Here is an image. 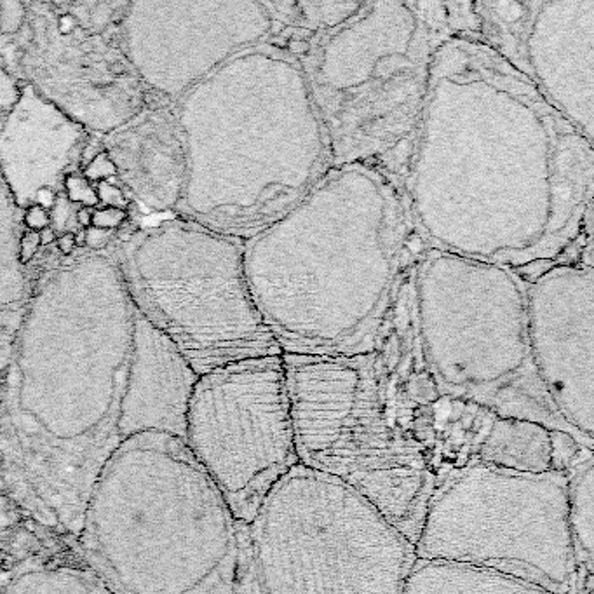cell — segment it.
I'll return each mask as SVG.
<instances>
[{"mask_svg": "<svg viewBox=\"0 0 594 594\" xmlns=\"http://www.w3.org/2000/svg\"><path fill=\"white\" fill-rule=\"evenodd\" d=\"M594 150L478 35L438 47L403 187L431 247L511 271L591 232Z\"/></svg>", "mask_w": 594, "mask_h": 594, "instance_id": "1", "label": "cell"}, {"mask_svg": "<svg viewBox=\"0 0 594 594\" xmlns=\"http://www.w3.org/2000/svg\"><path fill=\"white\" fill-rule=\"evenodd\" d=\"M199 375L136 303L135 321L73 303L21 337L2 441L40 521L79 532L91 488L124 443L145 432L185 439Z\"/></svg>", "mask_w": 594, "mask_h": 594, "instance_id": "2", "label": "cell"}, {"mask_svg": "<svg viewBox=\"0 0 594 594\" xmlns=\"http://www.w3.org/2000/svg\"><path fill=\"white\" fill-rule=\"evenodd\" d=\"M404 187L370 162L337 164L243 243L244 272L282 354H373L411 229Z\"/></svg>", "mask_w": 594, "mask_h": 594, "instance_id": "3", "label": "cell"}, {"mask_svg": "<svg viewBox=\"0 0 594 594\" xmlns=\"http://www.w3.org/2000/svg\"><path fill=\"white\" fill-rule=\"evenodd\" d=\"M192 222L246 241L295 208L333 166L298 58L271 37L180 98Z\"/></svg>", "mask_w": 594, "mask_h": 594, "instance_id": "4", "label": "cell"}, {"mask_svg": "<svg viewBox=\"0 0 594 594\" xmlns=\"http://www.w3.org/2000/svg\"><path fill=\"white\" fill-rule=\"evenodd\" d=\"M75 537L112 594H237L239 523L180 436L124 443L94 481Z\"/></svg>", "mask_w": 594, "mask_h": 594, "instance_id": "5", "label": "cell"}, {"mask_svg": "<svg viewBox=\"0 0 594 594\" xmlns=\"http://www.w3.org/2000/svg\"><path fill=\"white\" fill-rule=\"evenodd\" d=\"M474 2H361L344 23L282 40L298 58L333 166L370 162L403 183L434 52L480 30Z\"/></svg>", "mask_w": 594, "mask_h": 594, "instance_id": "6", "label": "cell"}, {"mask_svg": "<svg viewBox=\"0 0 594 594\" xmlns=\"http://www.w3.org/2000/svg\"><path fill=\"white\" fill-rule=\"evenodd\" d=\"M413 288L418 349L439 394L579 443L537 375L515 271L429 247Z\"/></svg>", "mask_w": 594, "mask_h": 594, "instance_id": "7", "label": "cell"}, {"mask_svg": "<svg viewBox=\"0 0 594 594\" xmlns=\"http://www.w3.org/2000/svg\"><path fill=\"white\" fill-rule=\"evenodd\" d=\"M415 560L375 505L298 464L239 525L237 594H404Z\"/></svg>", "mask_w": 594, "mask_h": 594, "instance_id": "8", "label": "cell"}, {"mask_svg": "<svg viewBox=\"0 0 594 594\" xmlns=\"http://www.w3.org/2000/svg\"><path fill=\"white\" fill-rule=\"evenodd\" d=\"M281 358L300 464L354 490L415 544L436 476L390 417L375 352Z\"/></svg>", "mask_w": 594, "mask_h": 594, "instance_id": "9", "label": "cell"}, {"mask_svg": "<svg viewBox=\"0 0 594 594\" xmlns=\"http://www.w3.org/2000/svg\"><path fill=\"white\" fill-rule=\"evenodd\" d=\"M415 554L572 594L579 568L568 526L567 473L476 466L445 474L429 498Z\"/></svg>", "mask_w": 594, "mask_h": 594, "instance_id": "10", "label": "cell"}, {"mask_svg": "<svg viewBox=\"0 0 594 594\" xmlns=\"http://www.w3.org/2000/svg\"><path fill=\"white\" fill-rule=\"evenodd\" d=\"M243 243L190 220L150 229L132 247L136 286L197 375L282 356L251 296Z\"/></svg>", "mask_w": 594, "mask_h": 594, "instance_id": "11", "label": "cell"}, {"mask_svg": "<svg viewBox=\"0 0 594 594\" xmlns=\"http://www.w3.org/2000/svg\"><path fill=\"white\" fill-rule=\"evenodd\" d=\"M185 441L239 525L300 460L281 356L244 359L199 375Z\"/></svg>", "mask_w": 594, "mask_h": 594, "instance_id": "12", "label": "cell"}, {"mask_svg": "<svg viewBox=\"0 0 594 594\" xmlns=\"http://www.w3.org/2000/svg\"><path fill=\"white\" fill-rule=\"evenodd\" d=\"M272 33L264 2H135L122 23V51L150 87L180 98Z\"/></svg>", "mask_w": 594, "mask_h": 594, "instance_id": "13", "label": "cell"}, {"mask_svg": "<svg viewBox=\"0 0 594 594\" xmlns=\"http://www.w3.org/2000/svg\"><path fill=\"white\" fill-rule=\"evenodd\" d=\"M480 37L589 142L594 138V0L474 2Z\"/></svg>", "mask_w": 594, "mask_h": 594, "instance_id": "14", "label": "cell"}, {"mask_svg": "<svg viewBox=\"0 0 594 594\" xmlns=\"http://www.w3.org/2000/svg\"><path fill=\"white\" fill-rule=\"evenodd\" d=\"M528 344L554 408L584 448L594 439V267L563 258L525 284Z\"/></svg>", "mask_w": 594, "mask_h": 594, "instance_id": "15", "label": "cell"}, {"mask_svg": "<svg viewBox=\"0 0 594 594\" xmlns=\"http://www.w3.org/2000/svg\"><path fill=\"white\" fill-rule=\"evenodd\" d=\"M80 122L42 96L31 84L0 128V178L16 208L26 211L40 190L59 194L89 142Z\"/></svg>", "mask_w": 594, "mask_h": 594, "instance_id": "16", "label": "cell"}, {"mask_svg": "<svg viewBox=\"0 0 594 594\" xmlns=\"http://www.w3.org/2000/svg\"><path fill=\"white\" fill-rule=\"evenodd\" d=\"M105 152L129 194L150 211L178 208L187 183V152L176 112L143 110L105 136Z\"/></svg>", "mask_w": 594, "mask_h": 594, "instance_id": "17", "label": "cell"}, {"mask_svg": "<svg viewBox=\"0 0 594 594\" xmlns=\"http://www.w3.org/2000/svg\"><path fill=\"white\" fill-rule=\"evenodd\" d=\"M404 594H554L488 568L448 561L415 560ZM574 594V593H572Z\"/></svg>", "mask_w": 594, "mask_h": 594, "instance_id": "18", "label": "cell"}, {"mask_svg": "<svg viewBox=\"0 0 594 594\" xmlns=\"http://www.w3.org/2000/svg\"><path fill=\"white\" fill-rule=\"evenodd\" d=\"M0 594H112L93 570L58 560H26Z\"/></svg>", "mask_w": 594, "mask_h": 594, "instance_id": "19", "label": "cell"}, {"mask_svg": "<svg viewBox=\"0 0 594 594\" xmlns=\"http://www.w3.org/2000/svg\"><path fill=\"white\" fill-rule=\"evenodd\" d=\"M568 526L577 568L593 574L594 553V462L588 452L567 471Z\"/></svg>", "mask_w": 594, "mask_h": 594, "instance_id": "20", "label": "cell"}, {"mask_svg": "<svg viewBox=\"0 0 594 594\" xmlns=\"http://www.w3.org/2000/svg\"><path fill=\"white\" fill-rule=\"evenodd\" d=\"M63 188H65V197L72 204H82V208H94L100 204V199L96 195V188L93 183L86 180L82 174L72 173L63 180Z\"/></svg>", "mask_w": 594, "mask_h": 594, "instance_id": "21", "label": "cell"}, {"mask_svg": "<svg viewBox=\"0 0 594 594\" xmlns=\"http://www.w3.org/2000/svg\"><path fill=\"white\" fill-rule=\"evenodd\" d=\"M82 176L89 183H93V181L94 183H101V181H112V178L117 176V169H115L108 153L101 150L86 164V167L82 169Z\"/></svg>", "mask_w": 594, "mask_h": 594, "instance_id": "22", "label": "cell"}, {"mask_svg": "<svg viewBox=\"0 0 594 594\" xmlns=\"http://www.w3.org/2000/svg\"><path fill=\"white\" fill-rule=\"evenodd\" d=\"M0 31L16 33L24 21V7L21 2H6L0 6Z\"/></svg>", "mask_w": 594, "mask_h": 594, "instance_id": "23", "label": "cell"}, {"mask_svg": "<svg viewBox=\"0 0 594 594\" xmlns=\"http://www.w3.org/2000/svg\"><path fill=\"white\" fill-rule=\"evenodd\" d=\"M96 195L100 202H103L108 208H119L125 211V208L129 206V197L125 195V192L119 185L112 183V181L96 183Z\"/></svg>", "mask_w": 594, "mask_h": 594, "instance_id": "24", "label": "cell"}, {"mask_svg": "<svg viewBox=\"0 0 594 594\" xmlns=\"http://www.w3.org/2000/svg\"><path fill=\"white\" fill-rule=\"evenodd\" d=\"M125 220H128V211L105 206V208L93 211V222H91V227H96V229L110 232V230L121 227Z\"/></svg>", "mask_w": 594, "mask_h": 594, "instance_id": "25", "label": "cell"}, {"mask_svg": "<svg viewBox=\"0 0 594 594\" xmlns=\"http://www.w3.org/2000/svg\"><path fill=\"white\" fill-rule=\"evenodd\" d=\"M72 209V202H70L65 195H58V197H56L54 204H52L51 208V213H49L52 223L51 229L54 230V232L65 230L66 227H68L70 220L75 218V213H73Z\"/></svg>", "mask_w": 594, "mask_h": 594, "instance_id": "26", "label": "cell"}, {"mask_svg": "<svg viewBox=\"0 0 594 594\" xmlns=\"http://www.w3.org/2000/svg\"><path fill=\"white\" fill-rule=\"evenodd\" d=\"M38 246H40L38 232H31V230H26V232L21 236L20 247H17V260H20V264L26 265L28 261L33 260L35 254H37V251H38Z\"/></svg>", "mask_w": 594, "mask_h": 594, "instance_id": "27", "label": "cell"}, {"mask_svg": "<svg viewBox=\"0 0 594 594\" xmlns=\"http://www.w3.org/2000/svg\"><path fill=\"white\" fill-rule=\"evenodd\" d=\"M24 223L31 232H40V230L51 227V216H49L47 209L33 204L24 211Z\"/></svg>", "mask_w": 594, "mask_h": 594, "instance_id": "28", "label": "cell"}, {"mask_svg": "<svg viewBox=\"0 0 594 594\" xmlns=\"http://www.w3.org/2000/svg\"><path fill=\"white\" fill-rule=\"evenodd\" d=\"M108 239H110V234L107 230L96 229V227H89V229L84 230V243L89 250L100 251L107 246Z\"/></svg>", "mask_w": 594, "mask_h": 594, "instance_id": "29", "label": "cell"}, {"mask_svg": "<svg viewBox=\"0 0 594 594\" xmlns=\"http://www.w3.org/2000/svg\"><path fill=\"white\" fill-rule=\"evenodd\" d=\"M56 243H58V250L61 251L63 254H72L77 246V236L73 232H63L61 236L56 239Z\"/></svg>", "mask_w": 594, "mask_h": 594, "instance_id": "30", "label": "cell"}, {"mask_svg": "<svg viewBox=\"0 0 594 594\" xmlns=\"http://www.w3.org/2000/svg\"><path fill=\"white\" fill-rule=\"evenodd\" d=\"M59 194H56V192L49 190V188H44V190H40L37 194V197H35V204L40 206V208L49 209L52 208V204H54L56 197H58Z\"/></svg>", "mask_w": 594, "mask_h": 594, "instance_id": "31", "label": "cell"}, {"mask_svg": "<svg viewBox=\"0 0 594 594\" xmlns=\"http://www.w3.org/2000/svg\"><path fill=\"white\" fill-rule=\"evenodd\" d=\"M75 222L84 229H89L93 222V211L89 208H80L75 211Z\"/></svg>", "mask_w": 594, "mask_h": 594, "instance_id": "32", "label": "cell"}, {"mask_svg": "<svg viewBox=\"0 0 594 594\" xmlns=\"http://www.w3.org/2000/svg\"><path fill=\"white\" fill-rule=\"evenodd\" d=\"M38 239H40V246H49V244H52L56 239H58V236H56V232L51 229V227H47V229L38 232Z\"/></svg>", "mask_w": 594, "mask_h": 594, "instance_id": "33", "label": "cell"}]
</instances>
